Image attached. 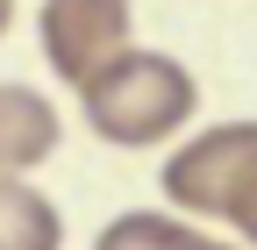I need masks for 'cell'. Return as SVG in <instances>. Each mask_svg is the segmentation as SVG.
Masks as SVG:
<instances>
[{"label":"cell","mask_w":257,"mask_h":250,"mask_svg":"<svg viewBox=\"0 0 257 250\" xmlns=\"http://www.w3.org/2000/svg\"><path fill=\"white\" fill-rule=\"evenodd\" d=\"M193 107H200V79H193L179 57L165 50H114L100 72L79 86V114L86 129L114 143V150H150V143H172Z\"/></svg>","instance_id":"cell-1"},{"label":"cell","mask_w":257,"mask_h":250,"mask_svg":"<svg viewBox=\"0 0 257 250\" xmlns=\"http://www.w3.org/2000/svg\"><path fill=\"white\" fill-rule=\"evenodd\" d=\"M165 200L179 214H207V222H229L250 250H257V121H214L193 143H179L165 172Z\"/></svg>","instance_id":"cell-2"},{"label":"cell","mask_w":257,"mask_h":250,"mask_svg":"<svg viewBox=\"0 0 257 250\" xmlns=\"http://www.w3.org/2000/svg\"><path fill=\"white\" fill-rule=\"evenodd\" d=\"M128 22H136L128 0H43V15H36L43 65L64 86H86L114 50H128Z\"/></svg>","instance_id":"cell-3"},{"label":"cell","mask_w":257,"mask_h":250,"mask_svg":"<svg viewBox=\"0 0 257 250\" xmlns=\"http://www.w3.org/2000/svg\"><path fill=\"white\" fill-rule=\"evenodd\" d=\"M57 136H64V121L36 86H15V79L0 86V172L8 179H29L36 165H50Z\"/></svg>","instance_id":"cell-4"},{"label":"cell","mask_w":257,"mask_h":250,"mask_svg":"<svg viewBox=\"0 0 257 250\" xmlns=\"http://www.w3.org/2000/svg\"><path fill=\"white\" fill-rule=\"evenodd\" d=\"M0 250H64V214L29 179L0 172Z\"/></svg>","instance_id":"cell-5"},{"label":"cell","mask_w":257,"mask_h":250,"mask_svg":"<svg viewBox=\"0 0 257 250\" xmlns=\"http://www.w3.org/2000/svg\"><path fill=\"white\" fill-rule=\"evenodd\" d=\"M193 229L186 214H157V207H136V214H114V222L93 236V250H193Z\"/></svg>","instance_id":"cell-6"},{"label":"cell","mask_w":257,"mask_h":250,"mask_svg":"<svg viewBox=\"0 0 257 250\" xmlns=\"http://www.w3.org/2000/svg\"><path fill=\"white\" fill-rule=\"evenodd\" d=\"M8 29H15V0H0V36H8Z\"/></svg>","instance_id":"cell-7"},{"label":"cell","mask_w":257,"mask_h":250,"mask_svg":"<svg viewBox=\"0 0 257 250\" xmlns=\"http://www.w3.org/2000/svg\"><path fill=\"white\" fill-rule=\"evenodd\" d=\"M193 250H236V243H214V236H193Z\"/></svg>","instance_id":"cell-8"}]
</instances>
